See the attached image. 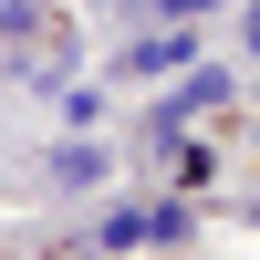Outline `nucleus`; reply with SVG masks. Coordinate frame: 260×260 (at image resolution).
I'll list each match as a JSON object with an SVG mask.
<instances>
[{"label": "nucleus", "mask_w": 260, "mask_h": 260, "mask_svg": "<svg viewBox=\"0 0 260 260\" xmlns=\"http://www.w3.org/2000/svg\"><path fill=\"white\" fill-rule=\"evenodd\" d=\"M250 52H260V0H250Z\"/></svg>", "instance_id": "4"}, {"label": "nucleus", "mask_w": 260, "mask_h": 260, "mask_svg": "<svg viewBox=\"0 0 260 260\" xmlns=\"http://www.w3.org/2000/svg\"><path fill=\"white\" fill-rule=\"evenodd\" d=\"M167 11H177V21H198V11H208V0H167Z\"/></svg>", "instance_id": "3"}, {"label": "nucleus", "mask_w": 260, "mask_h": 260, "mask_svg": "<svg viewBox=\"0 0 260 260\" xmlns=\"http://www.w3.org/2000/svg\"><path fill=\"white\" fill-rule=\"evenodd\" d=\"M125 62H136V73H177V62H198V42H187V31H156V42H136Z\"/></svg>", "instance_id": "1"}, {"label": "nucleus", "mask_w": 260, "mask_h": 260, "mask_svg": "<svg viewBox=\"0 0 260 260\" xmlns=\"http://www.w3.org/2000/svg\"><path fill=\"white\" fill-rule=\"evenodd\" d=\"M0 21H21V11H11V0H0Z\"/></svg>", "instance_id": "5"}, {"label": "nucleus", "mask_w": 260, "mask_h": 260, "mask_svg": "<svg viewBox=\"0 0 260 260\" xmlns=\"http://www.w3.org/2000/svg\"><path fill=\"white\" fill-rule=\"evenodd\" d=\"M208 104H229V73H208V62H198V73H187V94L167 104V125H177V115H208Z\"/></svg>", "instance_id": "2"}]
</instances>
